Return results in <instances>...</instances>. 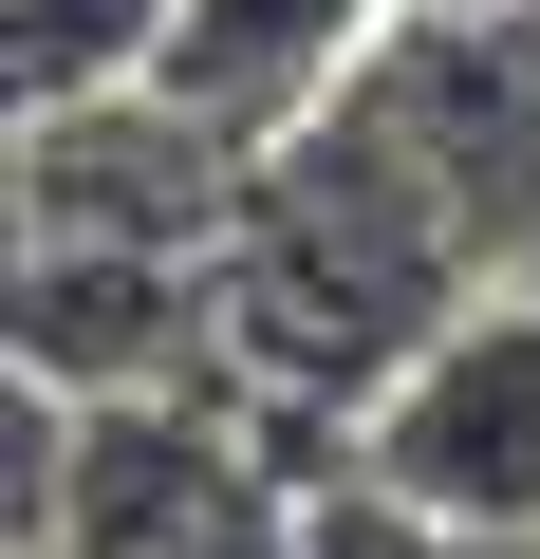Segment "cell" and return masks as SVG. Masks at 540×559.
Segmentation results:
<instances>
[{"label": "cell", "instance_id": "6da1fadb", "mask_svg": "<svg viewBox=\"0 0 540 559\" xmlns=\"http://www.w3.org/2000/svg\"><path fill=\"white\" fill-rule=\"evenodd\" d=\"M484 299V261L429 224V187L373 150V131H299L242 168V224H224V355H242V411L280 429L299 466H355L373 392Z\"/></svg>", "mask_w": 540, "mask_h": 559}, {"label": "cell", "instance_id": "7a4b0ae2", "mask_svg": "<svg viewBox=\"0 0 540 559\" xmlns=\"http://www.w3.org/2000/svg\"><path fill=\"white\" fill-rule=\"evenodd\" d=\"M336 131H373L484 280H540V0H392Z\"/></svg>", "mask_w": 540, "mask_h": 559}, {"label": "cell", "instance_id": "3957f363", "mask_svg": "<svg viewBox=\"0 0 540 559\" xmlns=\"http://www.w3.org/2000/svg\"><path fill=\"white\" fill-rule=\"evenodd\" d=\"M299 448L261 429L242 392H112L75 411V466H57V540L38 559H280L299 540Z\"/></svg>", "mask_w": 540, "mask_h": 559}, {"label": "cell", "instance_id": "277c9868", "mask_svg": "<svg viewBox=\"0 0 540 559\" xmlns=\"http://www.w3.org/2000/svg\"><path fill=\"white\" fill-rule=\"evenodd\" d=\"M0 373H38L75 411H112V392H242L224 242H20V280H0Z\"/></svg>", "mask_w": 540, "mask_h": 559}, {"label": "cell", "instance_id": "5b68a950", "mask_svg": "<svg viewBox=\"0 0 540 559\" xmlns=\"http://www.w3.org/2000/svg\"><path fill=\"white\" fill-rule=\"evenodd\" d=\"M242 168L168 75H112V94H20V242H224L242 224Z\"/></svg>", "mask_w": 540, "mask_h": 559}, {"label": "cell", "instance_id": "8992f818", "mask_svg": "<svg viewBox=\"0 0 540 559\" xmlns=\"http://www.w3.org/2000/svg\"><path fill=\"white\" fill-rule=\"evenodd\" d=\"M429 522H540V280H484V299L373 392L355 429Z\"/></svg>", "mask_w": 540, "mask_h": 559}, {"label": "cell", "instance_id": "52a82bcc", "mask_svg": "<svg viewBox=\"0 0 540 559\" xmlns=\"http://www.w3.org/2000/svg\"><path fill=\"white\" fill-rule=\"evenodd\" d=\"M392 38V0H168V94L224 131V150H299Z\"/></svg>", "mask_w": 540, "mask_h": 559}, {"label": "cell", "instance_id": "ba28073f", "mask_svg": "<svg viewBox=\"0 0 540 559\" xmlns=\"http://www.w3.org/2000/svg\"><path fill=\"white\" fill-rule=\"evenodd\" d=\"M168 57V0H0V94H112Z\"/></svg>", "mask_w": 540, "mask_h": 559}, {"label": "cell", "instance_id": "9c48e42d", "mask_svg": "<svg viewBox=\"0 0 540 559\" xmlns=\"http://www.w3.org/2000/svg\"><path fill=\"white\" fill-rule=\"evenodd\" d=\"M280 559H447V522L355 448V466H317V485H299V540H280Z\"/></svg>", "mask_w": 540, "mask_h": 559}, {"label": "cell", "instance_id": "30bf717a", "mask_svg": "<svg viewBox=\"0 0 540 559\" xmlns=\"http://www.w3.org/2000/svg\"><path fill=\"white\" fill-rule=\"evenodd\" d=\"M447 559H540V522H447Z\"/></svg>", "mask_w": 540, "mask_h": 559}]
</instances>
